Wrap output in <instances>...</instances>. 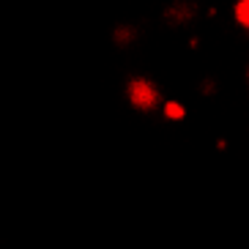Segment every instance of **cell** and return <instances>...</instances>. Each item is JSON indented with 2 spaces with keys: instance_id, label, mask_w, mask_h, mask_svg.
Returning <instances> with one entry per match:
<instances>
[{
  "instance_id": "cell-1",
  "label": "cell",
  "mask_w": 249,
  "mask_h": 249,
  "mask_svg": "<svg viewBox=\"0 0 249 249\" xmlns=\"http://www.w3.org/2000/svg\"><path fill=\"white\" fill-rule=\"evenodd\" d=\"M126 99L140 112H154L161 104L159 85L151 77H145V74H137V77H132V80L126 82Z\"/></svg>"
},
{
  "instance_id": "cell-2",
  "label": "cell",
  "mask_w": 249,
  "mask_h": 249,
  "mask_svg": "<svg viewBox=\"0 0 249 249\" xmlns=\"http://www.w3.org/2000/svg\"><path fill=\"white\" fill-rule=\"evenodd\" d=\"M233 19L241 25L244 30H249V0H235V6H233Z\"/></svg>"
},
{
  "instance_id": "cell-3",
  "label": "cell",
  "mask_w": 249,
  "mask_h": 249,
  "mask_svg": "<svg viewBox=\"0 0 249 249\" xmlns=\"http://www.w3.org/2000/svg\"><path fill=\"white\" fill-rule=\"evenodd\" d=\"M161 110H164V118H167V121H183V118H186V107H183L181 102H164Z\"/></svg>"
}]
</instances>
